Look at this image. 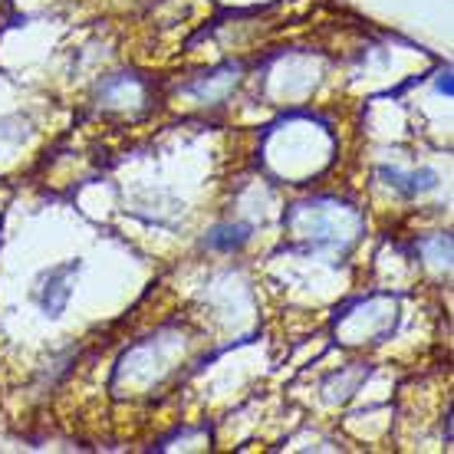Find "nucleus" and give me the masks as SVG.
I'll list each match as a JSON object with an SVG mask.
<instances>
[{"label": "nucleus", "instance_id": "obj_1", "mask_svg": "<svg viewBox=\"0 0 454 454\" xmlns=\"http://www.w3.org/2000/svg\"><path fill=\"white\" fill-rule=\"evenodd\" d=\"M76 273V263H67V267H53L50 277H46L43 286V309L50 317H59V309L67 307L69 300V277Z\"/></svg>", "mask_w": 454, "mask_h": 454}]
</instances>
